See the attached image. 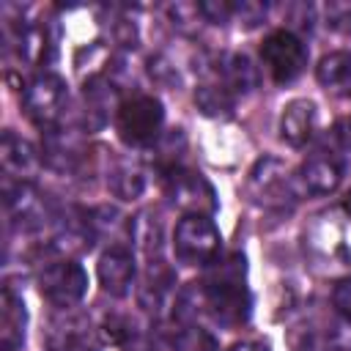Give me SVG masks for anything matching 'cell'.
I'll return each mask as SVG.
<instances>
[{
    "label": "cell",
    "instance_id": "cell-1",
    "mask_svg": "<svg viewBox=\"0 0 351 351\" xmlns=\"http://www.w3.org/2000/svg\"><path fill=\"white\" fill-rule=\"evenodd\" d=\"M203 288V315L214 324L233 329L250 318L252 299L247 291V261L241 252H228L208 263Z\"/></svg>",
    "mask_w": 351,
    "mask_h": 351
},
{
    "label": "cell",
    "instance_id": "cell-2",
    "mask_svg": "<svg viewBox=\"0 0 351 351\" xmlns=\"http://www.w3.org/2000/svg\"><path fill=\"white\" fill-rule=\"evenodd\" d=\"M165 110L162 101L148 93H132L115 110V126L129 145H154L162 137Z\"/></svg>",
    "mask_w": 351,
    "mask_h": 351
},
{
    "label": "cell",
    "instance_id": "cell-3",
    "mask_svg": "<svg viewBox=\"0 0 351 351\" xmlns=\"http://www.w3.org/2000/svg\"><path fill=\"white\" fill-rule=\"evenodd\" d=\"M173 250H176V258L186 266H208L211 261L219 258L222 236H219L217 225L211 222V217L186 214L176 225Z\"/></svg>",
    "mask_w": 351,
    "mask_h": 351
},
{
    "label": "cell",
    "instance_id": "cell-4",
    "mask_svg": "<svg viewBox=\"0 0 351 351\" xmlns=\"http://www.w3.org/2000/svg\"><path fill=\"white\" fill-rule=\"evenodd\" d=\"M162 189H165V197H167L178 211H184V217H186V214L208 217V214L217 208L214 186H211L200 173L186 170L184 165L162 173Z\"/></svg>",
    "mask_w": 351,
    "mask_h": 351
},
{
    "label": "cell",
    "instance_id": "cell-5",
    "mask_svg": "<svg viewBox=\"0 0 351 351\" xmlns=\"http://www.w3.org/2000/svg\"><path fill=\"white\" fill-rule=\"evenodd\" d=\"M261 60L269 77L280 85L293 82L307 66V47L291 30H274L261 44Z\"/></svg>",
    "mask_w": 351,
    "mask_h": 351
},
{
    "label": "cell",
    "instance_id": "cell-6",
    "mask_svg": "<svg viewBox=\"0 0 351 351\" xmlns=\"http://www.w3.org/2000/svg\"><path fill=\"white\" fill-rule=\"evenodd\" d=\"M38 291L49 304L69 310L77 302H82L88 291V274L74 258H60L38 271Z\"/></svg>",
    "mask_w": 351,
    "mask_h": 351
},
{
    "label": "cell",
    "instance_id": "cell-7",
    "mask_svg": "<svg viewBox=\"0 0 351 351\" xmlns=\"http://www.w3.org/2000/svg\"><path fill=\"white\" fill-rule=\"evenodd\" d=\"M66 101H69V90H66L63 77L49 74V71L33 77L22 93V104H25L27 118L44 129H52L58 123V118L66 110Z\"/></svg>",
    "mask_w": 351,
    "mask_h": 351
},
{
    "label": "cell",
    "instance_id": "cell-8",
    "mask_svg": "<svg viewBox=\"0 0 351 351\" xmlns=\"http://www.w3.org/2000/svg\"><path fill=\"white\" fill-rule=\"evenodd\" d=\"M3 203H5L8 222L16 225L19 230H38L49 219H55L47 195H41L33 184L3 181Z\"/></svg>",
    "mask_w": 351,
    "mask_h": 351
},
{
    "label": "cell",
    "instance_id": "cell-9",
    "mask_svg": "<svg viewBox=\"0 0 351 351\" xmlns=\"http://www.w3.org/2000/svg\"><path fill=\"white\" fill-rule=\"evenodd\" d=\"M340 181H343V159L332 151H318L307 156L293 176V186L299 195H329L340 186Z\"/></svg>",
    "mask_w": 351,
    "mask_h": 351
},
{
    "label": "cell",
    "instance_id": "cell-10",
    "mask_svg": "<svg viewBox=\"0 0 351 351\" xmlns=\"http://www.w3.org/2000/svg\"><path fill=\"white\" fill-rule=\"evenodd\" d=\"M0 165H3V181H11V184H33L36 176H38V170H41V165H44V156L25 137H19L14 132H3V140H0Z\"/></svg>",
    "mask_w": 351,
    "mask_h": 351
},
{
    "label": "cell",
    "instance_id": "cell-11",
    "mask_svg": "<svg viewBox=\"0 0 351 351\" xmlns=\"http://www.w3.org/2000/svg\"><path fill=\"white\" fill-rule=\"evenodd\" d=\"M96 274H99L101 288L110 296H126L132 291L134 274H137L132 250L123 247V244H110V250H104L101 258H99Z\"/></svg>",
    "mask_w": 351,
    "mask_h": 351
},
{
    "label": "cell",
    "instance_id": "cell-12",
    "mask_svg": "<svg viewBox=\"0 0 351 351\" xmlns=\"http://www.w3.org/2000/svg\"><path fill=\"white\" fill-rule=\"evenodd\" d=\"M318 129V107L315 101L310 99H293L282 107V115H280V137L293 145V148H302L313 140Z\"/></svg>",
    "mask_w": 351,
    "mask_h": 351
},
{
    "label": "cell",
    "instance_id": "cell-13",
    "mask_svg": "<svg viewBox=\"0 0 351 351\" xmlns=\"http://www.w3.org/2000/svg\"><path fill=\"white\" fill-rule=\"evenodd\" d=\"M41 156H44L47 167H52L58 173H69L82 159V140L71 129H55L52 126V129H47L44 145H41Z\"/></svg>",
    "mask_w": 351,
    "mask_h": 351
},
{
    "label": "cell",
    "instance_id": "cell-14",
    "mask_svg": "<svg viewBox=\"0 0 351 351\" xmlns=\"http://www.w3.org/2000/svg\"><path fill=\"white\" fill-rule=\"evenodd\" d=\"M118 101V88L107 74H93L82 88L85 104V129H99L110 118V107ZM121 104V101H118Z\"/></svg>",
    "mask_w": 351,
    "mask_h": 351
},
{
    "label": "cell",
    "instance_id": "cell-15",
    "mask_svg": "<svg viewBox=\"0 0 351 351\" xmlns=\"http://www.w3.org/2000/svg\"><path fill=\"white\" fill-rule=\"evenodd\" d=\"M25 326H27V310L22 296L5 285L0 299V343L3 351H16L25 343Z\"/></svg>",
    "mask_w": 351,
    "mask_h": 351
},
{
    "label": "cell",
    "instance_id": "cell-16",
    "mask_svg": "<svg viewBox=\"0 0 351 351\" xmlns=\"http://www.w3.org/2000/svg\"><path fill=\"white\" fill-rule=\"evenodd\" d=\"M217 77L219 82L236 96V93H250L258 88L261 82V74H258V66L250 60V55L244 52H228L219 58L217 63Z\"/></svg>",
    "mask_w": 351,
    "mask_h": 351
},
{
    "label": "cell",
    "instance_id": "cell-17",
    "mask_svg": "<svg viewBox=\"0 0 351 351\" xmlns=\"http://www.w3.org/2000/svg\"><path fill=\"white\" fill-rule=\"evenodd\" d=\"M250 192L255 195V200L263 203H274L282 200V195L288 192V181H285V170L277 159L266 156L255 165V170L250 173Z\"/></svg>",
    "mask_w": 351,
    "mask_h": 351
},
{
    "label": "cell",
    "instance_id": "cell-18",
    "mask_svg": "<svg viewBox=\"0 0 351 351\" xmlns=\"http://www.w3.org/2000/svg\"><path fill=\"white\" fill-rule=\"evenodd\" d=\"M107 186L121 200H137L145 189V170L132 159H115L107 170Z\"/></svg>",
    "mask_w": 351,
    "mask_h": 351
},
{
    "label": "cell",
    "instance_id": "cell-19",
    "mask_svg": "<svg viewBox=\"0 0 351 351\" xmlns=\"http://www.w3.org/2000/svg\"><path fill=\"white\" fill-rule=\"evenodd\" d=\"M318 82L337 96H351V52H329L315 69Z\"/></svg>",
    "mask_w": 351,
    "mask_h": 351
},
{
    "label": "cell",
    "instance_id": "cell-20",
    "mask_svg": "<svg viewBox=\"0 0 351 351\" xmlns=\"http://www.w3.org/2000/svg\"><path fill=\"white\" fill-rule=\"evenodd\" d=\"M16 49L27 63H47L55 55V38L47 25H25L16 30Z\"/></svg>",
    "mask_w": 351,
    "mask_h": 351
},
{
    "label": "cell",
    "instance_id": "cell-21",
    "mask_svg": "<svg viewBox=\"0 0 351 351\" xmlns=\"http://www.w3.org/2000/svg\"><path fill=\"white\" fill-rule=\"evenodd\" d=\"M129 239L132 244L145 252L148 261H159V250H162V222L156 217H151L148 211H140L134 219H129Z\"/></svg>",
    "mask_w": 351,
    "mask_h": 351
},
{
    "label": "cell",
    "instance_id": "cell-22",
    "mask_svg": "<svg viewBox=\"0 0 351 351\" xmlns=\"http://www.w3.org/2000/svg\"><path fill=\"white\" fill-rule=\"evenodd\" d=\"M195 104L208 118H230L233 115V93L222 82H203L195 88Z\"/></svg>",
    "mask_w": 351,
    "mask_h": 351
},
{
    "label": "cell",
    "instance_id": "cell-23",
    "mask_svg": "<svg viewBox=\"0 0 351 351\" xmlns=\"http://www.w3.org/2000/svg\"><path fill=\"white\" fill-rule=\"evenodd\" d=\"M52 348L55 351H96L93 332L85 321L69 318V324H60L52 335Z\"/></svg>",
    "mask_w": 351,
    "mask_h": 351
},
{
    "label": "cell",
    "instance_id": "cell-24",
    "mask_svg": "<svg viewBox=\"0 0 351 351\" xmlns=\"http://www.w3.org/2000/svg\"><path fill=\"white\" fill-rule=\"evenodd\" d=\"M293 351H337V332L329 326H299L291 335Z\"/></svg>",
    "mask_w": 351,
    "mask_h": 351
},
{
    "label": "cell",
    "instance_id": "cell-25",
    "mask_svg": "<svg viewBox=\"0 0 351 351\" xmlns=\"http://www.w3.org/2000/svg\"><path fill=\"white\" fill-rule=\"evenodd\" d=\"M184 134H181V129H173V132H167V134H162L154 145H151V159L156 162V167H159V173H165V170H173V167H181V151H184Z\"/></svg>",
    "mask_w": 351,
    "mask_h": 351
},
{
    "label": "cell",
    "instance_id": "cell-26",
    "mask_svg": "<svg viewBox=\"0 0 351 351\" xmlns=\"http://www.w3.org/2000/svg\"><path fill=\"white\" fill-rule=\"evenodd\" d=\"M170 348L173 351H217V340L200 329V326H192V324H184L173 340H170Z\"/></svg>",
    "mask_w": 351,
    "mask_h": 351
},
{
    "label": "cell",
    "instance_id": "cell-27",
    "mask_svg": "<svg viewBox=\"0 0 351 351\" xmlns=\"http://www.w3.org/2000/svg\"><path fill=\"white\" fill-rule=\"evenodd\" d=\"M99 335L104 343H115V346H123L134 337V321L123 313H110L101 318L99 324Z\"/></svg>",
    "mask_w": 351,
    "mask_h": 351
},
{
    "label": "cell",
    "instance_id": "cell-28",
    "mask_svg": "<svg viewBox=\"0 0 351 351\" xmlns=\"http://www.w3.org/2000/svg\"><path fill=\"white\" fill-rule=\"evenodd\" d=\"M167 14H170L173 25L181 27V30H195V22L197 25L206 22L203 14H200V3H176V5L167 8Z\"/></svg>",
    "mask_w": 351,
    "mask_h": 351
},
{
    "label": "cell",
    "instance_id": "cell-29",
    "mask_svg": "<svg viewBox=\"0 0 351 351\" xmlns=\"http://www.w3.org/2000/svg\"><path fill=\"white\" fill-rule=\"evenodd\" d=\"M324 11H326V27L337 33H351V3H329Z\"/></svg>",
    "mask_w": 351,
    "mask_h": 351
},
{
    "label": "cell",
    "instance_id": "cell-30",
    "mask_svg": "<svg viewBox=\"0 0 351 351\" xmlns=\"http://www.w3.org/2000/svg\"><path fill=\"white\" fill-rule=\"evenodd\" d=\"M200 14L208 25H225L233 19V3H225V0H206L200 3Z\"/></svg>",
    "mask_w": 351,
    "mask_h": 351
},
{
    "label": "cell",
    "instance_id": "cell-31",
    "mask_svg": "<svg viewBox=\"0 0 351 351\" xmlns=\"http://www.w3.org/2000/svg\"><path fill=\"white\" fill-rule=\"evenodd\" d=\"M266 16V5L261 3H233V19H239L247 27H255L258 22H263Z\"/></svg>",
    "mask_w": 351,
    "mask_h": 351
},
{
    "label": "cell",
    "instance_id": "cell-32",
    "mask_svg": "<svg viewBox=\"0 0 351 351\" xmlns=\"http://www.w3.org/2000/svg\"><path fill=\"white\" fill-rule=\"evenodd\" d=\"M332 304L337 307V313H340L343 318L351 321V274L343 277V280L335 285V291H332Z\"/></svg>",
    "mask_w": 351,
    "mask_h": 351
},
{
    "label": "cell",
    "instance_id": "cell-33",
    "mask_svg": "<svg viewBox=\"0 0 351 351\" xmlns=\"http://www.w3.org/2000/svg\"><path fill=\"white\" fill-rule=\"evenodd\" d=\"M332 137H335V143H337L340 148L351 151V121H340V123L332 129Z\"/></svg>",
    "mask_w": 351,
    "mask_h": 351
},
{
    "label": "cell",
    "instance_id": "cell-34",
    "mask_svg": "<svg viewBox=\"0 0 351 351\" xmlns=\"http://www.w3.org/2000/svg\"><path fill=\"white\" fill-rule=\"evenodd\" d=\"M228 351H269V346L261 340H241V343H233Z\"/></svg>",
    "mask_w": 351,
    "mask_h": 351
},
{
    "label": "cell",
    "instance_id": "cell-35",
    "mask_svg": "<svg viewBox=\"0 0 351 351\" xmlns=\"http://www.w3.org/2000/svg\"><path fill=\"white\" fill-rule=\"evenodd\" d=\"M343 208L351 214V192H348V197H346V203H343Z\"/></svg>",
    "mask_w": 351,
    "mask_h": 351
},
{
    "label": "cell",
    "instance_id": "cell-36",
    "mask_svg": "<svg viewBox=\"0 0 351 351\" xmlns=\"http://www.w3.org/2000/svg\"><path fill=\"white\" fill-rule=\"evenodd\" d=\"M129 351H154V348H148V346H140V348H129Z\"/></svg>",
    "mask_w": 351,
    "mask_h": 351
}]
</instances>
